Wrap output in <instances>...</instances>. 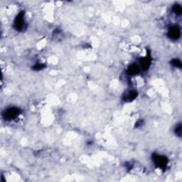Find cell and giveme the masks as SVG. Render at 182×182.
I'll return each instance as SVG.
<instances>
[{
  "label": "cell",
  "mask_w": 182,
  "mask_h": 182,
  "mask_svg": "<svg viewBox=\"0 0 182 182\" xmlns=\"http://www.w3.org/2000/svg\"><path fill=\"white\" fill-rule=\"evenodd\" d=\"M24 14H24V11H21L14 21V28L18 31H23L24 29H26V23L25 21Z\"/></svg>",
  "instance_id": "1"
},
{
  "label": "cell",
  "mask_w": 182,
  "mask_h": 182,
  "mask_svg": "<svg viewBox=\"0 0 182 182\" xmlns=\"http://www.w3.org/2000/svg\"><path fill=\"white\" fill-rule=\"evenodd\" d=\"M152 160L157 167L159 168V169H162V171H165L167 169L169 160H168V159L165 156L154 153L152 154Z\"/></svg>",
  "instance_id": "2"
},
{
  "label": "cell",
  "mask_w": 182,
  "mask_h": 182,
  "mask_svg": "<svg viewBox=\"0 0 182 182\" xmlns=\"http://www.w3.org/2000/svg\"><path fill=\"white\" fill-rule=\"evenodd\" d=\"M21 113V110L20 108L17 107H10L4 110L2 116L5 120L10 121L17 118V117L20 115Z\"/></svg>",
  "instance_id": "3"
},
{
  "label": "cell",
  "mask_w": 182,
  "mask_h": 182,
  "mask_svg": "<svg viewBox=\"0 0 182 182\" xmlns=\"http://www.w3.org/2000/svg\"><path fill=\"white\" fill-rule=\"evenodd\" d=\"M167 36L172 40H178L181 37V29L177 25H173L168 30Z\"/></svg>",
  "instance_id": "4"
},
{
  "label": "cell",
  "mask_w": 182,
  "mask_h": 182,
  "mask_svg": "<svg viewBox=\"0 0 182 182\" xmlns=\"http://www.w3.org/2000/svg\"><path fill=\"white\" fill-rule=\"evenodd\" d=\"M137 92L135 90H130V91L124 93V96H123V100L124 102H130L136 99L137 97Z\"/></svg>",
  "instance_id": "5"
},
{
  "label": "cell",
  "mask_w": 182,
  "mask_h": 182,
  "mask_svg": "<svg viewBox=\"0 0 182 182\" xmlns=\"http://www.w3.org/2000/svg\"><path fill=\"white\" fill-rule=\"evenodd\" d=\"M151 62H152V58H151L150 53L148 52L147 56L145 57V58H142L140 59V63L141 68L145 70L149 69V68L151 65Z\"/></svg>",
  "instance_id": "6"
},
{
  "label": "cell",
  "mask_w": 182,
  "mask_h": 182,
  "mask_svg": "<svg viewBox=\"0 0 182 182\" xmlns=\"http://www.w3.org/2000/svg\"><path fill=\"white\" fill-rule=\"evenodd\" d=\"M140 72V66H138L137 64H132L131 66H130L128 68V70H127V73H128V74L130 75H137Z\"/></svg>",
  "instance_id": "7"
},
{
  "label": "cell",
  "mask_w": 182,
  "mask_h": 182,
  "mask_svg": "<svg viewBox=\"0 0 182 182\" xmlns=\"http://www.w3.org/2000/svg\"><path fill=\"white\" fill-rule=\"evenodd\" d=\"M172 12L175 14L176 15L178 16H181L182 14V9L180 4H175L174 6L172 7Z\"/></svg>",
  "instance_id": "8"
},
{
  "label": "cell",
  "mask_w": 182,
  "mask_h": 182,
  "mask_svg": "<svg viewBox=\"0 0 182 182\" xmlns=\"http://www.w3.org/2000/svg\"><path fill=\"white\" fill-rule=\"evenodd\" d=\"M171 64L173 66H174L176 68H179V69H181L182 65H181V61L179 58H174L171 61Z\"/></svg>",
  "instance_id": "9"
},
{
  "label": "cell",
  "mask_w": 182,
  "mask_h": 182,
  "mask_svg": "<svg viewBox=\"0 0 182 182\" xmlns=\"http://www.w3.org/2000/svg\"><path fill=\"white\" fill-rule=\"evenodd\" d=\"M46 68V64L41 63H37L34 65V66L32 67V69L34 70H36V71H39V70H43V69Z\"/></svg>",
  "instance_id": "10"
},
{
  "label": "cell",
  "mask_w": 182,
  "mask_h": 182,
  "mask_svg": "<svg viewBox=\"0 0 182 182\" xmlns=\"http://www.w3.org/2000/svg\"><path fill=\"white\" fill-rule=\"evenodd\" d=\"M182 129H181V123H179L176 124V126L175 127V130H174V132L176 135L177 136L179 137H181V135H182Z\"/></svg>",
  "instance_id": "11"
},
{
  "label": "cell",
  "mask_w": 182,
  "mask_h": 182,
  "mask_svg": "<svg viewBox=\"0 0 182 182\" xmlns=\"http://www.w3.org/2000/svg\"><path fill=\"white\" fill-rule=\"evenodd\" d=\"M143 124V120L142 119H140L139 121H137V123H136V124H135V127H140V126H142Z\"/></svg>",
  "instance_id": "12"
}]
</instances>
